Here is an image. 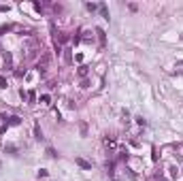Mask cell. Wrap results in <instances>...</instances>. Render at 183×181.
<instances>
[{"label":"cell","mask_w":183,"mask_h":181,"mask_svg":"<svg viewBox=\"0 0 183 181\" xmlns=\"http://www.w3.org/2000/svg\"><path fill=\"white\" fill-rule=\"evenodd\" d=\"M77 164H79L81 168H85V170L92 168V162H87V160H83V158H77Z\"/></svg>","instance_id":"cell-1"},{"label":"cell","mask_w":183,"mask_h":181,"mask_svg":"<svg viewBox=\"0 0 183 181\" xmlns=\"http://www.w3.org/2000/svg\"><path fill=\"white\" fill-rule=\"evenodd\" d=\"M9 124H13V126H17V124H21V119H19V117H9Z\"/></svg>","instance_id":"cell-2"},{"label":"cell","mask_w":183,"mask_h":181,"mask_svg":"<svg viewBox=\"0 0 183 181\" xmlns=\"http://www.w3.org/2000/svg\"><path fill=\"white\" fill-rule=\"evenodd\" d=\"M47 156H49V158H58V153H56V149H53V147H47Z\"/></svg>","instance_id":"cell-3"},{"label":"cell","mask_w":183,"mask_h":181,"mask_svg":"<svg viewBox=\"0 0 183 181\" xmlns=\"http://www.w3.org/2000/svg\"><path fill=\"white\" fill-rule=\"evenodd\" d=\"M100 13H102L104 19H109V13H107V6H104V4H100Z\"/></svg>","instance_id":"cell-4"},{"label":"cell","mask_w":183,"mask_h":181,"mask_svg":"<svg viewBox=\"0 0 183 181\" xmlns=\"http://www.w3.org/2000/svg\"><path fill=\"white\" fill-rule=\"evenodd\" d=\"M34 134H36V139H43V132H41L39 126H34Z\"/></svg>","instance_id":"cell-5"},{"label":"cell","mask_w":183,"mask_h":181,"mask_svg":"<svg viewBox=\"0 0 183 181\" xmlns=\"http://www.w3.org/2000/svg\"><path fill=\"white\" fill-rule=\"evenodd\" d=\"M168 170H170V175H172V177H177V175H179V168H177V166H170Z\"/></svg>","instance_id":"cell-6"},{"label":"cell","mask_w":183,"mask_h":181,"mask_svg":"<svg viewBox=\"0 0 183 181\" xmlns=\"http://www.w3.org/2000/svg\"><path fill=\"white\" fill-rule=\"evenodd\" d=\"M79 75L85 77V75H87V66H81V68H79Z\"/></svg>","instance_id":"cell-7"},{"label":"cell","mask_w":183,"mask_h":181,"mask_svg":"<svg viewBox=\"0 0 183 181\" xmlns=\"http://www.w3.org/2000/svg\"><path fill=\"white\" fill-rule=\"evenodd\" d=\"M96 34L100 36V41H102V43H104V32H102V30H100V28H98V30H96Z\"/></svg>","instance_id":"cell-8"},{"label":"cell","mask_w":183,"mask_h":181,"mask_svg":"<svg viewBox=\"0 0 183 181\" xmlns=\"http://www.w3.org/2000/svg\"><path fill=\"white\" fill-rule=\"evenodd\" d=\"M0 87H6V79L2 75H0Z\"/></svg>","instance_id":"cell-9"},{"label":"cell","mask_w":183,"mask_h":181,"mask_svg":"<svg viewBox=\"0 0 183 181\" xmlns=\"http://www.w3.org/2000/svg\"><path fill=\"white\" fill-rule=\"evenodd\" d=\"M96 9H98V6H96V4H92V2H89V4H87V11H92V13H94V11H96Z\"/></svg>","instance_id":"cell-10"}]
</instances>
